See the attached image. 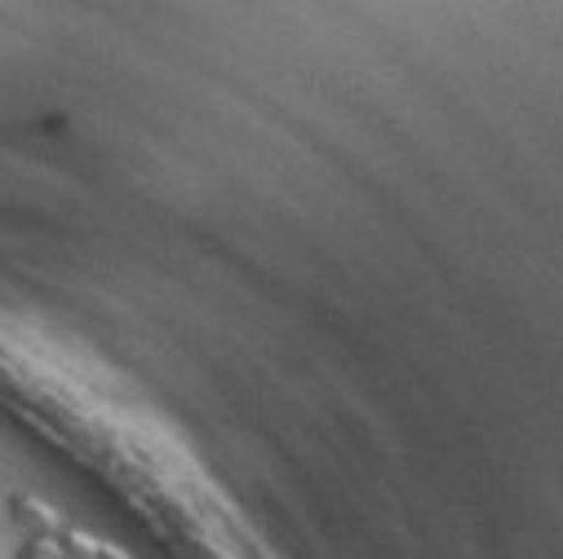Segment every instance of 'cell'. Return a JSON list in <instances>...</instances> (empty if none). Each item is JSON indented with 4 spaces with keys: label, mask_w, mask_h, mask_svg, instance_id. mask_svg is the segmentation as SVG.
Wrapping results in <instances>:
<instances>
[{
    "label": "cell",
    "mask_w": 563,
    "mask_h": 559,
    "mask_svg": "<svg viewBox=\"0 0 563 559\" xmlns=\"http://www.w3.org/2000/svg\"><path fill=\"white\" fill-rule=\"evenodd\" d=\"M58 541H63L67 559H129L124 550H115V546L98 541V537H93V533H85V528H63V533H58Z\"/></svg>",
    "instance_id": "7a4b0ae2"
},
{
    "label": "cell",
    "mask_w": 563,
    "mask_h": 559,
    "mask_svg": "<svg viewBox=\"0 0 563 559\" xmlns=\"http://www.w3.org/2000/svg\"><path fill=\"white\" fill-rule=\"evenodd\" d=\"M14 559H67V550H63L58 537H27V541L14 550Z\"/></svg>",
    "instance_id": "3957f363"
},
{
    "label": "cell",
    "mask_w": 563,
    "mask_h": 559,
    "mask_svg": "<svg viewBox=\"0 0 563 559\" xmlns=\"http://www.w3.org/2000/svg\"><path fill=\"white\" fill-rule=\"evenodd\" d=\"M5 502H10V515H14V524H19L27 537H58V533L67 528V524H63V515H58L49 502L32 497V493H10Z\"/></svg>",
    "instance_id": "6da1fadb"
}]
</instances>
